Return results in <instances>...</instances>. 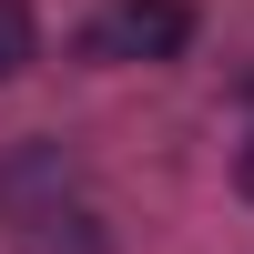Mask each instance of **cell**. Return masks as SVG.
Here are the masks:
<instances>
[{
    "instance_id": "cell-1",
    "label": "cell",
    "mask_w": 254,
    "mask_h": 254,
    "mask_svg": "<svg viewBox=\"0 0 254 254\" xmlns=\"http://www.w3.org/2000/svg\"><path fill=\"white\" fill-rule=\"evenodd\" d=\"M193 51V0H112L92 20V61H183Z\"/></svg>"
},
{
    "instance_id": "cell-2",
    "label": "cell",
    "mask_w": 254,
    "mask_h": 254,
    "mask_svg": "<svg viewBox=\"0 0 254 254\" xmlns=\"http://www.w3.org/2000/svg\"><path fill=\"white\" fill-rule=\"evenodd\" d=\"M20 254H112V234H102L92 214H61V203H51V214L20 224Z\"/></svg>"
},
{
    "instance_id": "cell-3",
    "label": "cell",
    "mask_w": 254,
    "mask_h": 254,
    "mask_svg": "<svg viewBox=\"0 0 254 254\" xmlns=\"http://www.w3.org/2000/svg\"><path fill=\"white\" fill-rule=\"evenodd\" d=\"M41 61V20H31V0H0V81H20Z\"/></svg>"
},
{
    "instance_id": "cell-4",
    "label": "cell",
    "mask_w": 254,
    "mask_h": 254,
    "mask_svg": "<svg viewBox=\"0 0 254 254\" xmlns=\"http://www.w3.org/2000/svg\"><path fill=\"white\" fill-rule=\"evenodd\" d=\"M234 183H244V203H254V142H244V153H234Z\"/></svg>"
},
{
    "instance_id": "cell-5",
    "label": "cell",
    "mask_w": 254,
    "mask_h": 254,
    "mask_svg": "<svg viewBox=\"0 0 254 254\" xmlns=\"http://www.w3.org/2000/svg\"><path fill=\"white\" fill-rule=\"evenodd\" d=\"M244 102H254V71H244Z\"/></svg>"
}]
</instances>
